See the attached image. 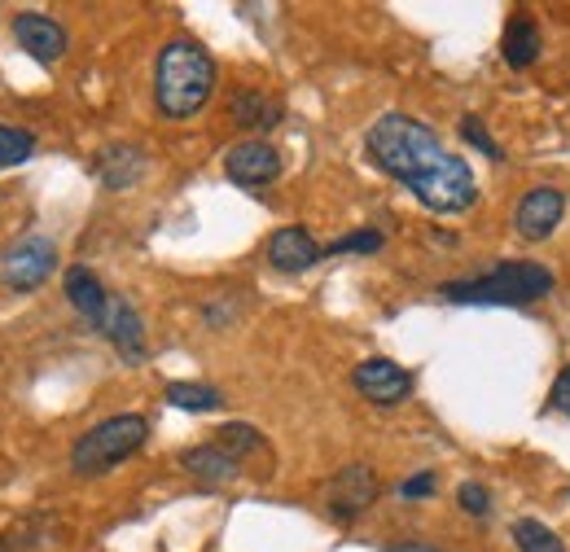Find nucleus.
<instances>
[{"mask_svg":"<svg viewBox=\"0 0 570 552\" xmlns=\"http://www.w3.org/2000/svg\"><path fill=\"white\" fill-rule=\"evenodd\" d=\"M31 154H36V137H31L27 128H9V124H0V171L27 162Z\"/></svg>","mask_w":570,"mask_h":552,"instance_id":"21","label":"nucleus"},{"mask_svg":"<svg viewBox=\"0 0 570 552\" xmlns=\"http://www.w3.org/2000/svg\"><path fill=\"white\" fill-rule=\"evenodd\" d=\"M352 382H356L360 395L368 404H377V408H395V404H404L413 395V373L400 368L395 359H382V355L364 359L356 373H352Z\"/></svg>","mask_w":570,"mask_h":552,"instance_id":"6","label":"nucleus"},{"mask_svg":"<svg viewBox=\"0 0 570 552\" xmlns=\"http://www.w3.org/2000/svg\"><path fill=\"white\" fill-rule=\"evenodd\" d=\"M106 334H110V343H115V351H119L124 359H132V364L145 359V325H141V316H137V307H132V303L110 298Z\"/></svg>","mask_w":570,"mask_h":552,"instance_id":"15","label":"nucleus"},{"mask_svg":"<svg viewBox=\"0 0 570 552\" xmlns=\"http://www.w3.org/2000/svg\"><path fill=\"white\" fill-rule=\"evenodd\" d=\"M67 298L71 307L97 329H106V316H110V294L101 289V280L88 273V268H71L67 273Z\"/></svg>","mask_w":570,"mask_h":552,"instance_id":"14","label":"nucleus"},{"mask_svg":"<svg viewBox=\"0 0 570 552\" xmlns=\"http://www.w3.org/2000/svg\"><path fill=\"white\" fill-rule=\"evenodd\" d=\"M562 210H567V198H562L558 189L540 185V189H531V194L518 203L513 228H518V237H522V241H544V237L562 224Z\"/></svg>","mask_w":570,"mask_h":552,"instance_id":"8","label":"nucleus"},{"mask_svg":"<svg viewBox=\"0 0 570 552\" xmlns=\"http://www.w3.org/2000/svg\"><path fill=\"white\" fill-rule=\"evenodd\" d=\"M430 491H434V474H417V479H409V483L400 486L404 500H422V495H430Z\"/></svg>","mask_w":570,"mask_h":552,"instance_id":"26","label":"nucleus"},{"mask_svg":"<svg viewBox=\"0 0 570 552\" xmlns=\"http://www.w3.org/2000/svg\"><path fill=\"white\" fill-rule=\"evenodd\" d=\"M145 434H149L145 416H137V413L110 416V421L92 425L83 438H75L71 470L75 474H106L110 465H119V461H128L132 452H141Z\"/></svg>","mask_w":570,"mask_h":552,"instance_id":"4","label":"nucleus"},{"mask_svg":"<svg viewBox=\"0 0 570 552\" xmlns=\"http://www.w3.org/2000/svg\"><path fill=\"white\" fill-rule=\"evenodd\" d=\"M180 465L194 474V479H203V483H228V479H237V461L228 456V452H219V447H189L185 456H180Z\"/></svg>","mask_w":570,"mask_h":552,"instance_id":"17","label":"nucleus"},{"mask_svg":"<svg viewBox=\"0 0 570 552\" xmlns=\"http://www.w3.org/2000/svg\"><path fill=\"white\" fill-rule=\"evenodd\" d=\"M53 268H58V250H53V241H45V237H27V241H18V246L4 255L0 276H4L9 289L27 294V289H40V285L53 276Z\"/></svg>","mask_w":570,"mask_h":552,"instance_id":"5","label":"nucleus"},{"mask_svg":"<svg viewBox=\"0 0 570 552\" xmlns=\"http://www.w3.org/2000/svg\"><path fill=\"white\" fill-rule=\"evenodd\" d=\"M373 255V250H382V233L377 228H360V233H347V237H338V241H330V255Z\"/></svg>","mask_w":570,"mask_h":552,"instance_id":"22","label":"nucleus"},{"mask_svg":"<svg viewBox=\"0 0 570 552\" xmlns=\"http://www.w3.org/2000/svg\"><path fill=\"white\" fill-rule=\"evenodd\" d=\"M391 552H439L434 544H395Z\"/></svg>","mask_w":570,"mask_h":552,"instance_id":"27","label":"nucleus"},{"mask_svg":"<svg viewBox=\"0 0 570 552\" xmlns=\"http://www.w3.org/2000/svg\"><path fill=\"white\" fill-rule=\"evenodd\" d=\"M364 149H368L373 167H382L391 180L409 185L417 194V203L439 215L470 210L479 198V185H474V171L465 167V158L448 154L443 140L413 115H382L368 128Z\"/></svg>","mask_w":570,"mask_h":552,"instance_id":"1","label":"nucleus"},{"mask_svg":"<svg viewBox=\"0 0 570 552\" xmlns=\"http://www.w3.org/2000/svg\"><path fill=\"white\" fill-rule=\"evenodd\" d=\"M141 171H145L141 149H128V145L106 149V154L97 158V176H101V185H106V189H128Z\"/></svg>","mask_w":570,"mask_h":552,"instance_id":"16","label":"nucleus"},{"mask_svg":"<svg viewBox=\"0 0 570 552\" xmlns=\"http://www.w3.org/2000/svg\"><path fill=\"white\" fill-rule=\"evenodd\" d=\"M167 404L180 413H215L224 404V395L207 382H171L167 386Z\"/></svg>","mask_w":570,"mask_h":552,"instance_id":"18","label":"nucleus"},{"mask_svg":"<svg viewBox=\"0 0 570 552\" xmlns=\"http://www.w3.org/2000/svg\"><path fill=\"white\" fill-rule=\"evenodd\" d=\"M268 264L277 273H307V268L321 264V246H316V237L307 228L289 224V228H277L268 237Z\"/></svg>","mask_w":570,"mask_h":552,"instance_id":"11","label":"nucleus"},{"mask_svg":"<svg viewBox=\"0 0 570 552\" xmlns=\"http://www.w3.org/2000/svg\"><path fill=\"white\" fill-rule=\"evenodd\" d=\"M215 92V62L212 53L194 40H171L163 45L154 62V101L167 119H189L198 115Z\"/></svg>","mask_w":570,"mask_h":552,"instance_id":"2","label":"nucleus"},{"mask_svg":"<svg viewBox=\"0 0 570 552\" xmlns=\"http://www.w3.org/2000/svg\"><path fill=\"white\" fill-rule=\"evenodd\" d=\"M373 500H377V474H373L368 465H347V470L330 483V513H334L338 522L360 518Z\"/></svg>","mask_w":570,"mask_h":552,"instance_id":"10","label":"nucleus"},{"mask_svg":"<svg viewBox=\"0 0 570 552\" xmlns=\"http://www.w3.org/2000/svg\"><path fill=\"white\" fill-rule=\"evenodd\" d=\"M13 40L36 58V62H62L67 53V31L49 13H18L13 18Z\"/></svg>","mask_w":570,"mask_h":552,"instance_id":"9","label":"nucleus"},{"mask_svg":"<svg viewBox=\"0 0 570 552\" xmlns=\"http://www.w3.org/2000/svg\"><path fill=\"white\" fill-rule=\"evenodd\" d=\"M553 289V273L535 259H504L488 276L470 280H448L439 294L452 303H483V307H513V303H535Z\"/></svg>","mask_w":570,"mask_h":552,"instance_id":"3","label":"nucleus"},{"mask_svg":"<svg viewBox=\"0 0 570 552\" xmlns=\"http://www.w3.org/2000/svg\"><path fill=\"white\" fill-rule=\"evenodd\" d=\"M540 49H544V36H540V22L527 13V9H518L513 18H509V27H504V45H500V53H504V62L513 70H527L535 58H540Z\"/></svg>","mask_w":570,"mask_h":552,"instance_id":"13","label":"nucleus"},{"mask_svg":"<svg viewBox=\"0 0 570 552\" xmlns=\"http://www.w3.org/2000/svg\"><path fill=\"white\" fill-rule=\"evenodd\" d=\"M513 544L522 552H567L562 540H558L544 522H535V518H518V522H513Z\"/></svg>","mask_w":570,"mask_h":552,"instance_id":"20","label":"nucleus"},{"mask_svg":"<svg viewBox=\"0 0 570 552\" xmlns=\"http://www.w3.org/2000/svg\"><path fill=\"white\" fill-rule=\"evenodd\" d=\"M456 500H461V509H465L470 518H488V513H492V495H488V486L461 483V491H456Z\"/></svg>","mask_w":570,"mask_h":552,"instance_id":"23","label":"nucleus"},{"mask_svg":"<svg viewBox=\"0 0 570 552\" xmlns=\"http://www.w3.org/2000/svg\"><path fill=\"white\" fill-rule=\"evenodd\" d=\"M224 171H228L233 185H246V189L273 185L282 176V154L268 140H242L224 154Z\"/></svg>","mask_w":570,"mask_h":552,"instance_id":"7","label":"nucleus"},{"mask_svg":"<svg viewBox=\"0 0 570 552\" xmlns=\"http://www.w3.org/2000/svg\"><path fill=\"white\" fill-rule=\"evenodd\" d=\"M549 408L570 416V364L558 373V382H553V391H549Z\"/></svg>","mask_w":570,"mask_h":552,"instance_id":"25","label":"nucleus"},{"mask_svg":"<svg viewBox=\"0 0 570 552\" xmlns=\"http://www.w3.org/2000/svg\"><path fill=\"white\" fill-rule=\"evenodd\" d=\"M215 447L228 452L233 461H242V456H250V452L264 447V434L255 425H246V421H228V425L215 430Z\"/></svg>","mask_w":570,"mask_h":552,"instance_id":"19","label":"nucleus"},{"mask_svg":"<svg viewBox=\"0 0 570 552\" xmlns=\"http://www.w3.org/2000/svg\"><path fill=\"white\" fill-rule=\"evenodd\" d=\"M461 137L470 140L474 149H483L488 158H497V162H500V145H497V140H492V137H488V128H483V119H474V115H465V119H461Z\"/></svg>","mask_w":570,"mask_h":552,"instance_id":"24","label":"nucleus"},{"mask_svg":"<svg viewBox=\"0 0 570 552\" xmlns=\"http://www.w3.org/2000/svg\"><path fill=\"white\" fill-rule=\"evenodd\" d=\"M228 115L237 128H250V132H268L282 124V101L268 97L264 88H237L233 101H228Z\"/></svg>","mask_w":570,"mask_h":552,"instance_id":"12","label":"nucleus"}]
</instances>
